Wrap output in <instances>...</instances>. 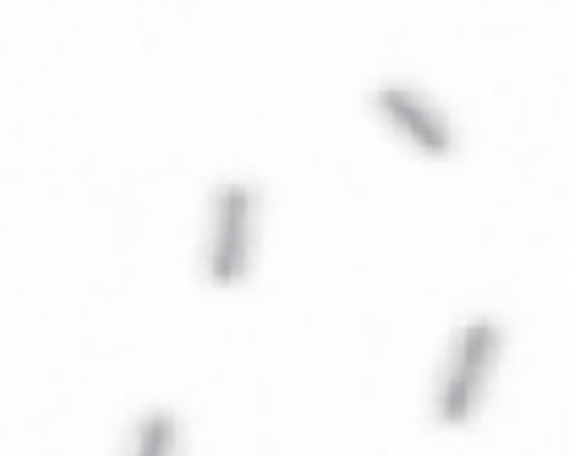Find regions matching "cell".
<instances>
[{
    "label": "cell",
    "instance_id": "1",
    "mask_svg": "<svg viewBox=\"0 0 569 456\" xmlns=\"http://www.w3.org/2000/svg\"><path fill=\"white\" fill-rule=\"evenodd\" d=\"M503 349L501 327L485 317L457 332L435 391V412L441 423L456 426L473 418L496 378Z\"/></svg>",
    "mask_w": 569,
    "mask_h": 456
},
{
    "label": "cell",
    "instance_id": "2",
    "mask_svg": "<svg viewBox=\"0 0 569 456\" xmlns=\"http://www.w3.org/2000/svg\"><path fill=\"white\" fill-rule=\"evenodd\" d=\"M375 102L387 123L421 152L437 158L450 152V121L427 97L406 87L388 85L376 92Z\"/></svg>",
    "mask_w": 569,
    "mask_h": 456
},
{
    "label": "cell",
    "instance_id": "3",
    "mask_svg": "<svg viewBox=\"0 0 569 456\" xmlns=\"http://www.w3.org/2000/svg\"><path fill=\"white\" fill-rule=\"evenodd\" d=\"M252 244V207L247 197L231 201L220 212L214 233L211 270L214 280L233 282L240 280L248 268Z\"/></svg>",
    "mask_w": 569,
    "mask_h": 456
},
{
    "label": "cell",
    "instance_id": "4",
    "mask_svg": "<svg viewBox=\"0 0 569 456\" xmlns=\"http://www.w3.org/2000/svg\"><path fill=\"white\" fill-rule=\"evenodd\" d=\"M177 419L166 412L144 415L133 433L129 456H177Z\"/></svg>",
    "mask_w": 569,
    "mask_h": 456
}]
</instances>
